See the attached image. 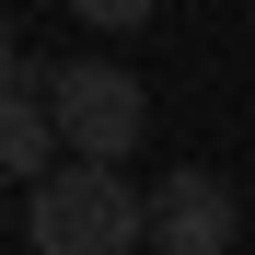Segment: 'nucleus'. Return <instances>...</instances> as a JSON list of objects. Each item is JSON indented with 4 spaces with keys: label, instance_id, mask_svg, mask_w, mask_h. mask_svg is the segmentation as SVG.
Returning <instances> with one entry per match:
<instances>
[{
    "label": "nucleus",
    "instance_id": "423d86ee",
    "mask_svg": "<svg viewBox=\"0 0 255 255\" xmlns=\"http://www.w3.org/2000/svg\"><path fill=\"white\" fill-rule=\"evenodd\" d=\"M81 23H93V35H139L151 12H139V0H81Z\"/></svg>",
    "mask_w": 255,
    "mask_h": 255
},
{
    "label": "nucleus",
    "instance_id": "f257e3e1",
    "mask_svg": "<svg viewBox=\"0 0 255 255\" xmlns=\"http://www.w3.org/2000/svg\"><path fill=\"white\" fill-rule=\"evenodd\" d=\"M23 244L35 255H151V186L105 174V162H58L23 197Z\"/></svg>",
    "mask_w": 255,
    "mask_h": 255
},
{
    "label": "nucleus",
    "instance_id": "20e7f679",
    "mask_svg": "<svg viewBox=\"0 0 255 255\" xmlns=\"http://www.w3.org/2000/svg\"><path fill=\"white\" fill-rule=\"evenodd\" d=\"M58 162H70V151H58V116H47V93H0V186H23V197H35Z\"/></svg>",
    "mask_w": 255,
    "mask_h": 255
},
{
    "label": "nucleus",
    "instance_id": "7ed1b4c3",
    "mask_svg": "<svg viewBox=\"0 0 255 255\" xmlns=\"http://www.w3.org/2000/svg\"><path fill=\"white\" fill-rule=\"evenodd\" d=\"M232 244H244V197L209 162L151 174V255H232Z\"/></svg>",
    "mask_w": 255,
    "mask_h": 255
},
{
    "label": "nucleus",
    "instance_id": "39448f33",
    "mask_svg": "<svg viewBox=\"0 0 255 255\" xmlns=\"http://www.w3.org/2000/svg\"><path fill=\"white\" fill-rule=\"evenodd\" d=\"M0 93H47V70H35V58L12 47V12H0Z\"/></svg>",
    "mask_w": 255,
    "mask_h": 255
},
{
    "label": "nucleus",
    "instance_id": "f03ea898",
    "mask_svg": "<svg viewBox=\"0 0 255 255\" xmlns=\"http://www.w3.org/2000/svg\"><path fill=\"white\" fill-rule=\"evenodd\" d=\"M47 116H58V151L105 162V174H128V151L151 139V93H139L128 58H58L47 70Z\"/></svg>",
    "mask_w": 255,
    "mask_h": 255
}]
</instances>
